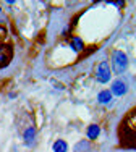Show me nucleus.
<instances>
[{"instance_id": "obj_3", "label": "nucleus", "mask_w": 136, "mask_h": 152, "mask_svg": "<svg viewBox=\"0 0 136 152\" xmlns=\"http://www.w3.org/2000/svg\"><path fill=\"white\" fill-rule=\"evenodd\" d=\"M125 92H126V84H125L123 81H115L112 84V94H115V96H123Z\"/></svg>"}, {"instance_id": "obj_8", "label": "nucleus", "mask_w": 136, "mask_h": 152, "mask_svg": "<svg viewBox=\"0 0 136 152\" xmlns=\"http://www.w3.org/2000/svg\"><path fill=\"white\" fill-rule=\"evenodd\" d=\"M71 47H73V50H76V52H80V50H83V41L78 37H75L73 41H71Z\"/></svg>"}, {"instance_id": "obj_7", "label": "nucleus", "mask_w": 136, "mask_h": 152, "mask_svg": "<svg viewBox=\"0 0 136 152\" xmlns=\"http://www.w3.org/2000/svg\"><path fill=\"white\" fill-rule=\"evenodd\" d=\"M34 136H36V129L34 128H28L26 131H24V141H26V144H33Z\"/></svg>"}, {"instance_id": "obj_6", "label": "nucleus", "mask_w": 136, "mask_h": 152, "mask_svg": "<svg viewBox=\"0 0 136 152\" xmlns=\"http://www.w3.org/2000/svg\"><path fill=\"white\" fill-rule=\"evenodd\" d=\"M67 149H68V146H67L65 141H62V139L55 141V144H53V152H67Z\"/></svg>"}, {"instance_id": "obj_4", "label": "nucleus", "mask_w": 136, "mask_h": 152, "mask_svg": "<svg viewBox=\"0 0 136 152\" xmlns=\"http://www.w3.org/2000/svg\"><path fill=\"white\" fill-rule=\"evenodd\" d=\"M110 99H112V92H110V91H102V92L97 96V100H99L101 104H109Z\"/></svg>"}, {"instance_id": "obj_1", "label": "nucleus", "mask_w": 136, "mask_h": 152, "mask_svg": "<svg viewBox=\"0 0 136 152\" xmlns=\"http://www.w3.org/2000/svg\"><path fill=\"white\" fill-rule=\"evenodd\" d=\"M128 66V57L121 50H115L112 53V68L115 73H123Z\"/></svg>"}, {"instance_id": "obj_2", "label": "nucleus", "mask_w": 136, "mask_h": 152, "mask_svg": "<svg viewBox=\"0 0 136 152\" xmlns=\"http://www.w3.org/2000/svg\"><path fill=\"white\" fill-rule=\"evenodd\" d=\"M96 76H97L99 83H107L110 79V68H109V63H107V61H101V63H99Z\"/></svg>"}, {"instance_id": "obj_5", "label": "nucleus", "mask_w": 136, "mask_h": 152, "mask_svg": "<svg viewBox=\"0 0 136 152\" xmlns=\"http://www.w3.org/2000/svg\"><path fill=\"white\" fill-rule=\"evenodd\" d=\"M99 133H101V128L97 125H91L88 128V137H91V139H96L99 136Z\"/></svg>"}]
</instances>
